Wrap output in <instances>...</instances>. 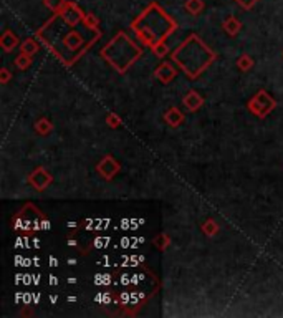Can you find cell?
<instances>
[{
  "label": "cell",
  "mask_w": 283,
  "mask_h": 318,
  "mask_svg": "<svg viewBox=\"0 0 283 318\" xmlns=\"http://www.w3.org/2000/svg\"><path fill=\"white\" fill-rule=\"evenodd\" d=\"M176 27H178L176 20L171 18L158 3H151L133 22V28L136 30L138 37L151 48L164 43V40L174 32Z\"/></svg>",
  "instance_id": "6da1fadb"
},
{
  "label": "cell",
  "mask_w": 283,
  "mask_h": 318,
  "mask_svg": "<svg viewBox=\"0 0 283 318\" xmlns=\"http://www.w3.org/2000/svg\"><path fill=\"white\" fill-rule=\"evenodd\" d=\"M214 58L215 53L194 33L189 35V38L184 40L173 53V60L190 78L200 75L210 62H214Z\"/></svg>",
  "instance_id": "7a4b0ae2"
},
{
  "label": "cell",
  "mask_w": 283,
  "mask_h": 318,
  "mask_svg": "<svg viewBox=\"0 0 283 318\" xmlns=\"http://www.w3.org/2000/svg\"><path fill=\"white\" fill-rule=\"evenodd\" d=\"M113 55H118L119 57V63H118V67H116V70H118V72H126L129 65L134 63L136 60L139 58L141 50L131 42L128 35L121 32L116 35L113 38V42H111L108 47L103 48V57L106 60L109 57H113Z\"/></svg>",
  "instance_id": "3957f363"
},
{
  "label": "cell",
  "mask_w": 283,
  "mask_h": 318,
  "mask_svg": "<svg viewBox=\"0 0 283 318\" xmlns=\"http://www.w3.org/2000/svg\"><path fill=\"white\" fill-rule=\"evenodd\" d=\"M277 102L270 97L267 92H259L254 98L249 102V108L254 114H257L259 118H264L269 113H272L275 108Z\"/></svg>",
  "instance_id": "277c9868"
},
{
  "label": "cell",
  "mask_w": 283,
  "mask_h": 318,
  "mask_svg": "<svg viewBox=\"0 0 283 318\" xmlns=\"http://www.w3.org/2000/svg\"><path fill=\"white\" fill-rule=\"evenodd\" d=\"M58 15L70 25V27H77L80 22H83V20H85L83 10L80 8L77 3H73V2H67L65 8Z\"/></svg>",
  "instance_id": "5b68a950"
},
{
  "label": "cell",
  "mask_w": 283,
  "mask_h": 318,
  "mask_svg": "<svg viewBox=\"0 0 283 318\" xmlns=\"http://www.w3.org/2000/svg\"><path fill=\"white\" fill-rule=\"evenodd\" d=\"M27 181H28V184H32L37 191H45L48 188V184L53 181V176L45 168H37L28 176Z\"/></svg>",
  "instance_id": "8992f818"
},
{
  "label": "cell",
  "mask_w": 283,
  "mask_h": 318,
  "mask_svg": "<svg viewBox=\"0 0 283 318\" xmlns=\"http://www.w3.org/2000/svg\"><path fill=\"white\" fill-rule=\"evenodd\" d=\"M96 169H98V173L103 176L104 179H113L116 174L119 173L121 166L119 163L116 161L113 156H106V158H103L98 163V166H96Z\"/></svg>",
  "instance_id": "52a82bcc"
},
{
  "label": "cell",
  "mask_w": 283,
  "mask_h": 318,
  "mask_svg": "<svg viewBox=\"0 0 283 318\" xmlns=\"http://www.w3.org/2000/svg\"><path fill=\"white\" fill-rule=\"evenodd\" d=\"M154 75H156V78H158L161 83L168 85L171 80L176 77V68L171 63H163V65H159V67L156 68Z\"/></svg>",
  "instance_id": "ba28073f"
},
{
  "label": "cell",
  "mask_w": 283,
  "mask_h": 318,
  "mask_svg": "<svg viewBox=\"0 0 283 318\" xmlns=\"http://www.w3.org/2000/svg\"><path fill=\"white\" fill-rule=\"evenodd\" d=\"M183 103L189 111H197L199 108H202V105H204V98H202L197 92H194V90H190V92L184 97Z\"/></svg>",
  "instance_id": "9c48e42d"
},
{
  "label": "cell",
  "mask_w": 283,
  "mask_h": 318,
  "mask_svg": "<svg viewBox=\"0 0 283 318\" xmlns=\"http://www.w3.org/2000/svg\"><path fill=\"white\" fill-rule=\"evenodd\" d=\"M164 121L169 126H173V128H178V126L184 121V114H183V111H181L179 108L173 106V108H169L164 113Z\"/></svg>",
  "instance_id": "30bf717a"
},
{
  "label": "cell",
  "mask_w": 283,
  "mask_h": 318,
  "mask_svg": "<svg viewBox=\"0 0 283 318\" xmlns=\"http://www.w3.org/2000/svg\"><path fill=\"white\" fill-rule=\"evenodd\" d=\"M83 45V37L80 35V32H77V30H70V32H67V35H65V47H67L68 50H77Z\"/></svg>",
  "instance_id": "8fae6325"
},
{
  "label": "cell",
  "mask_w": 283,
  "mask_h": 318,
  "mask_svg": "<svg viewBox=\"0 0 283 318\" xmlns=\"http://www.w3.org/2000/svg\"><path fill=\"white\" fill-rule=\"evenodd\" d=\"M0 45L5 52H12V50L18 45V37L15 35L12 30H5L2 38H0Z\"/></svg>",
  "instance_id": "7c38bea8"
},
{
  "label": "cell",
  "mask_w": 283,
  "mask_h": 318,
  "mask_svg": "<svg viewBox=\"0 0 283 318\" xmlns=\"http://www.w3.org/2000/svg\"><path fill=\"white\" fill-rule=\"evenodd\" d=\"M222 27H224V30L229 35H232V37H235L237 33L240 32V28H242V23L239 22V20H237L234 15H230L229 18L227 20H224V23H222Z\"/></svg>",
  "instance_id": "4fadbf2b"
},
{
  "label": "cell",
  "mask_w": 283,
  "mask_h": 318,
  "mask_svg": "<svg viewBox=\"0 0 283 318\" xmlns=\"http://www.w3.org/2000/svg\"><path fill=\"white\" fill-rule=\"evenodd\" d=\"M52 129H53V124L50 123L47 118H42V119H38L37 123H35V131H37L38 134H42V136H47Z\"/></svg>",
  "instance_id": "5bb4252c"
},
{
  "label": "cell",
  "mask_w": 283,
  "mask_h": 318,
  "mask_svg": "<svg viewBox=\"0 0 283 318\" xmlns=\"http://www.w3.org/2000/svg\"><path fill=\"white\" fill-rule=\"evenodd\" d=\"M20 50H22V53H27L30 57H33V55L38 52V43L35 42V40L28 38V40H25V42H22Z\"/></svg>",
  "instance_id": "9a60e30c"
},
{
  "label": "cell",
  "mask_w": 283,
  "mask_h": 318,
  "mask_svg": "<svg viewBox=\"0 0 283 318\" xmlns=\"http://www.w3.org/2000/svg\"><path fill=\"white\" fill-rule=\"evenodd\" d=\"M184 7L190 15H199L204 10V2L202 0H188Z\"/></svg>",
  "instance_id": "2e32d148"
},
{
  "label": "cell",
  "mask_w": 283,
  "mask_h": 318,
  "mask_svg": "<svg viewBox=\"0 0 283 318\" xmlns=\"http://www.w3.org/2000/svg\"><path fill=\"white\" fill-rule=\"evenodd\" d=\"M30 65H32V57L27 53H20L17 58H15V67L18 70H27Z\"/></svg>",
  "instance_id": "e0dca14e"
},
{
  "label": "cell",
  "mask_w": 283,
  "mask_h": 318,
  "mask_svg": "<svg viewBox=\"0 0 283 318\" xmlns=\"http://www.w3.org/2000/svg\"><path fill=\"white\" fill-rule=\"evenodd\" d=\"M43 2L55 13H60L65 8V5H67V0H43Z\"/></svg>",
  "instance_id": "ac0fdd59"
},
{
  "label": "cell",
  "mask_w": 283,
  "mask_h": 318,
  "mask_svg": "<svg viewBox=\"0 0 283 318\" xmlns=\"http://www.w3.org/2000/svg\"><path fill=\"white\" fill-rule=\"evenodd\" d=\"M237 67H239L242 72H249V70L254 67V60H252L249 55H242V57L237 60Z\"/></svg>",
  "instance_id": "d6986e66"
},
{
  "label": "cell",
  "mask_w": 283,
  "mask_h": 318,
  "mask_svg": "<svg viewBox=\"0 0 283 318\" xmlns=\"http://www.w3.org/2000/svg\"><path fill=\"white\" fill-rule=\"evenodd\" d=\"M202 230H204L207 235H215L217 232H219V225H217L215 220L209 219V220L204 222V225H202Z\"/></svg>",
  "instance_id": "ffe728a7"
},
{
  "label": "cell",
  "mask_w": 283,
  "mask_h": 318,
  "mask_svg": "<svg viewBox=\"0 0 283 318\" xmlns=\"http://www.w3.org/2000/svg\"><path fill=\"white\" fill-rule=\"evenodd\" d=\"M169 237L168 235H166V234H161V235H158V237H156V239H154V245L156 247H159V249L161 250H164L166 249V247H168L169 245Z\"/></svg>",
  "instance_id": "44dd1931"
},
{
  "label": "cell",
  "mask_w": 283,
  "mask_h": 318,
  "mask_svg": "<svg viewBox=\"0 0 283 318\" xmlns=\"http://www.w3.org/2000/svg\"><path fill=\"white\" fill-rule=\"evenodd\" d=\"M106 123H108L111 128H118V126L121 124V119L118 118V114L111 113V114H108V118H106Z\"/></svg>",
  "instance_id": "7402d4cb"
},
{
  "label": "cell",
  "mask_w": 283,
  "mask_h": 318,
  "mask_svg": "<svg viewBox=\"0 0 283 318\" xmlns=\"http://www.w3.org/2000/svg\"><path fill=\"white\" fill-rule=\"evenodd\" d=\"M153 52L156 53V57H164V55L168 53V45H166V43L156 45V47L153 48Z\"/></svg>",
  "instance_id": "603a6c76"
},
{
  "label": "cell",
  "mask_w": 283,
  "mask_h": 318,
  "mask_svg": "<svg viewBox=\"0 0 283 318\" xmlns=\"http://www.w3.org/2000/svg\"><path fill=\"white\" fill-rule=\"evenodd\" d=\"M237 3L240 5L242 8H245V10H250L252 7H254V5L259 2V0H235Z\"/></svg>",
  "instance_id": "cb8c5ba5"
},
{
  "label": "cell",
  "mask_w": 283,
  "mask_h": 318,
  "mask_svg": "<svg viewBox=\"0 0 283 318\" xmlns=\"http://www.w3.org/2000/svg\"><path fill=\"white\" fill-rule=\"evenodd\" d=\"M10 77H12V75H10V72H8L7 68H2V70H0V82H2L3 85L8 83Z\"/></svg>",
  "instance_id": "d4e9b609"
},
{
  "label": "cell",
  "mask_w": 283,
  "mask_h": 318,
  "mask_svg": "<svg viewBox=\"0 0 283 318\" xmlns=\"http://www.w3.org/2000/svg\"><path fill=\"white\" fill-rule=\"evenodd\" d=\"M93 245L96 247V249H99V247L108 245V239H104V237H98V239H94V240H93Z\"/></svg>",
  "instance_id": "484cf974"
},
{
  "label": "cell",
  "mask_w": 283,
  "mask_h": 318,
  "mask_svg": "<svg viewBox=\"0 0 283 318\" xmlns=\"http://www.w3.org/2000/svg\"><path fill=\"white\" fill-rule=\"evenodd\" d=\"M42 229L43 230H48L50 229V220L48 219H43V217H42Z\"/></svg>",
  "instance_id": "4316f807"
},
{
  "label": "cell",
  "mask_w": 283,
  "mask_h": 318,
  "mask_svg": "<svg viewBox=\"0 0 283 318\" xmlns=\"http://www.w3.org/2000/svg\"><path fill=\"white\" fill-rule=\"evenodd\" d=\"M50 265H52V267H57V265H58V260L53 259V257H50Z\"/></svg>",
  "instance_id": "83f0119b"
},
{
  "label": "cell",
  "mask_w": 283,
  "mask_h": 318,
  "mask_svg": "<svg viewBox=\"0 0 283 318\" xmlns=\"http://www.w3.org/2000/svg\"><path fill=\"white\" fill-rule=\"evenodd\" d=\"M50 284H52V285H57L58 284V280H57V277H50Z\"/></svg>",
  "instance_id": "f1b7e54d"
},
{
  "label": "cell",
  "mask_w": 283,
  "mask_h": 318,
  "mask_svg": "<svg viewBox=\"0 0 283 318\" xmlns=\"http://www.w3.org/2000/svg\"><path fill=\"white\" fill-rule=\"evenodd\" d=\"M33 247H35V249H38V247H40V242H38V239H33Z\"/></svg>",
  "instance_id": "f546056e"
},
{
  "label": "cell",
  "mask_w": 283,
  "mask_h": 318,
  "mask_svg": "<svg viewBox=\"0 0 283 318\" xmlns=\"http://www.w3.org/2000/svg\"><path fill=\"white\" fill-rule=\"evenodd\" d=\"M68 282H70V284H77V279H75V277H72V279H68Z\"/></svg>",
  "instance_id": "4dcf8cb0"
}]
</instances>
